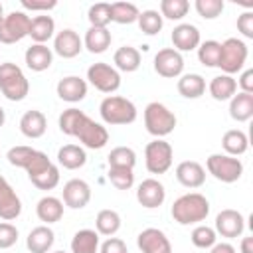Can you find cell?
Wrapping results in <instances>:
<instances>
[{
	"label": "cell",
	"instance_id": "6da1fadb",
	"mask_svg": "<svg viewBox=\"0 0 253 253\" xmlns=\"http://www.w3.org/2000/svg\"><path fill=\"white\" fill-rule=\"evenodd\" d=\"M59 130L67 136H75L85 148L91 150H99L109 142L107 128L75 107L65 109L59 115Z\"/></svg>",
	"mask_w": 253,
	"mask_h": 253
},
{
	"label": "cell",
	"instance_id": "7a4b0ae2",
	"mask_svg": "<svg viewBox=\"0 0 253 253\" xmlns=\"http://www.w3.org/2000/svg\"><path fill=\"white\" fill-rule=\"evenodd\" d=\"M172 217L176 223L180 225H190V223H200L208 217L210 213V202L206 196L198 194V192H190L180 196L170 210Z\"/></svg>",
	"mask_w": 253,
	"mask_h": 253
},
{
	"label": "cell",
	"instance_id": "3957f363",
	"mask_svg": "<svg viewBox=\"0 0 253 253\" xmlns=\"http://www.w3.org/2000/svg\"><path fill=\"white\" fill-rule=\"evenodd\" d=\"M101 119L107 125H130L136 121V107L130 99L121 95H109L99 105Z\"/></svg>",
	"mask_w": 253,
	"mask_h": 253
},
{
	"label": "cell",
	"instance_id": "277c9868",
	"mask_svg": "<svg viewBox=\"0 0 253 253\" xmlns=\"http://www.w3.org/2000/svg\"><path fill=\"white\" fill-rule=\"evenodd\" d=\"M0 91L8 101H24L30 93V83L24 71L12 63H0Z\"/></svg>",
	"mask_w": 253,
	"mask_h": 253
},
{
	"label": "cell",
	"instance_id": "5b68a950",
	"mask_svg": "<svg viewBox=\"0 0 253 253\" xmlns=\"http://www.w3.org/2000/svg\"><path fill=\"white\" fill-rule=\"evenodd\" d=\"M144 126L152 136L162 138L176 128V115L166 105L152 101L144 107Z\"/></svg>",
	"mask_w": 253,
	"mask_h": 253
},
{
	"label": "cell",
	"instance_id": "8992f818",
	"mask_svg": "<svg viewBox=\"0 0 253 253\" xmlns=\"http://www.w3.org/2000/svg\"><path fill=\"white\" fill-rule=\"evenodd\" d=\"M206 168L215 180L223 184H233L243 174V162L229 154H210L206 160Z\"/></svg>",
	"mask_w": 253,
	"mask_h": 253
},
{
	"label": "cell",
	"instance_id": "52a82bcc",
	"mask_svg": "<svg viewBox=\"0 0 253 253\" xmlns=\"http://www.w3.org/2000/svg\"><path fill=\"white\" fill-rule=\"evenodd\" d=\"M174 158L172 144L164 138H154L144 148V164L150 174H164L170 170Z\"/></svg>",
	"mask_w": 253,
	"mask_h": 253
},
{
	"label": "cell",
	"instance_id": "ba28073f",
	"mask_svg": "<svg viewBox=\"0 0 253 253\" xmlns=\"http://www.w3.org/2000/svg\"><path fill=\"white\" fill-rule=\"evenodd\" d=\"M245 61H247V45H245V42L239 40V38H227L221 43V55H219L217 67L225 75H233V73H239L243 69Z\"/></svg>",
	"mask_w": 253,
	"mask_h": 253
},
{
	"label": "cell",
	"instance_id": "9c48e42d",
	"mask_svg": "<svg viewBox=\"0 0 253 253\" xmlns=\"http://www.w3.org/2000/svg\"><path fill=\"white\" fill-rule=\"evenodd\" d=\"M30 24L32 18L26 12L22 10L10 12L0 20V43H16L24 40L30 34Z\"/></svg>",
	"mask_w": 253,
	"mask_h": 253
},
{
	"label": "cell",
	"instance_id": "30bf717a",
	"mask_svg": "<svg viewBox=\"0 0 253 253\" xmlns=\"http://www.w3.org/2000/svg\"><path fill=\"white\" fill-rule=\"evenodd\" d=\"M87 79L101 93H115L121 87V73L105 61L93 63L87 69Z\"/></svg>",
	"mask_w": 253,
	"mask_h": 253
},
{
	"label": "cell",
	"instance_id": "8fae6325",
	"mask_svg": "<svg viewBox=\"0 0 253 253\" xmlns=\"http://www.w3.org/2000/svg\"><path fill=\"white\" fill-rule=\"evenodd\" d=\"M154 71L160 77L174 79L180 77L184 71V57L174 47H164L154 55Z\"/></svg>",
	"mask_w": 253,
	"mask_h": 253
},
{
	"label": "cell",
	"instance_id": "7c38bea8",
	"mask_svg": "<svg viewBox=\"0 0 253 253\" xmlns=\"http://www.w3.org/2000/svg\"><path fill=\"white\" fill-rule=\"evenodd\" d=\"M215 233H219L221 237H227V239H233V237H239L245 229V217L241 215V211L237 210H221L217 215H215Z\"/></svg>",
	"mask_w": 253,
	"mask_h": 253
},
{
	"label": "cell",
	"instance_id": "4fadbf2b",
	"mask_svg": "<svg viewBox=\"0 0 253 253\" xmlns=\"http://www.w3.org/2000/svg\"><path fill=\"white\" fill-rule=\"evenodd\" d=\"M136 200H138V204L142 208L154 210V208H160L164 204L166 190H164L162 182H158L156 178H146L136 188Z\"/></svg>",
	"mask_w": 253,
	"mask_h": 253
},
{
	"label": "cell",
	"instance_id": "5bb4252c",
	"mask_svg": "<svg viewBox=\"0 0 253 253\" xmlns=\"http://www.w3.org/2000/svg\"><path fill=\"white\" fill-rule=\"evenodd\" d=\"M136 245L142 253H172L170 239L158 227H146L138 233Z\"/></svg>",
	"mask_w": 253,
	"mask_h": 253
},
{
	"label": "cell",
	"instance_id": "9a60e30c",
	"mask_svg": "<svg viewBox=\"0 0 253 253\" xmlns=\"http://www.w3.org/2000/svg\"><path fill=\"white\" fill-rule=\"evenodd\" d=\"M61 196H63V204L67 208L81 210L91 200V186L81 178H73V180L65 182L63 190H61Z\"/></svg>",
	"mask_w": 253,
	"mask_h": 253
},
{
	"label": "cell",
	"instance_id": "2e32d148",
	"mask_svg": "<svg viewBox=\"0 0 253 253\" xmlns=\"http://www.w3.org/2000/svg\"><path fill=\"white\" fill-rule=\"evenodd\" d=\"M83 49V40L79 38V34L71 28H65L61 32H57L55 40H53V51L63 57V59H71L77 57Z\"/></svg>",
	"mask_w": 253,
	"mask_h": 253
},
{
	"label": "cell",
	"instance_id": "e0dca14e",
	"mask_svg": "<svg viewBox=\"0 0 253 253\" xmlns=\"http://www.w3.org/2000/svg\"><path fill=\"white\" fill-rule=\"evenodd\" d=\"M22 213V202L8 180L0 174V217L4 221H12Z\"/></svg>",
	"mask_w": 253,
	"mask_h": 253
},
{
	"label": "cell",
	"instance_id": "ac0fdd59",
	"mask_svg": "<svg viewBox=\"0 0 253 253\" xmlns=\"http://www.w3.org/2000/svg\"><path fill=\"white\" fill-rule=\"evenodd\" d=\"M57 97L61 101H67V103H79L85 99L87 95V81L81 79L79 75H67L63 79H59L57 87Z\"/></svg>",
	"mask_w": 253,
	"mask_h": 253
},
{
	"label": "cell",
	"instance_id": "d6986e66",
	"mask_svg": "<svg viewBox=\"0 0 253 253\" xmlns=\"http://www.w3.org/2000/svg\"><path fill=\"white\" fill-rule=\"evenodd\" d=\"M170 38L176 51H192V49H198V45L202 43L200 30L194 24H178L172 30Z\"/></svg>",
	"mask_w": 253,
	"mask_h": 253
},
{
	"label": "cell",
	"instance_id": "ffe728a7",
	"mask_svg": "<svg viewBox=\"0 0 253 253\" xmlns=\"http://www.w3.org/2000/svg\"><path fill=\"white\" fill-rule=\"evenodd\" d=\"M176 180L184 188H200L206 182V170L196 160H184L176 166Z\"/></svg>",
	"mask_w": 253,
	"mask_h": 253
},
{
	"label": "cell",
	"instance_id": "44dd1931",
	"mask_svg": "<svg viewBox=\"0 0 253 253\" xmlns=\"http://www.w3.org/2000/svg\"><path fill=\"white\" fill-rule=\"evenodd\" d=\"M45 128H47V119L42 111L38 109H32V111H26L20 119V132L28 138H40L45 134Z\"/></svg>",
	"mask_w": 253,
	"mask_h": 253
},
{
	"label": "cell",
	"instance_id": "7402d4cb",
	"mask_svg": "<svg viewBox=\"0 0 253 253\" xmlns=\"http://www.w3.org/2000/svg\"><path fill=\"white\" fill-rule=\"evenodd\" d=\"M55 241V233L49 225H38L34 227L26 237V247L30 253H47Z\"/></svg>",
	"mask_w": 253,
	"mask_h": 253
},
{
	"label": "cell",
	"instance_id": "603a6c76",
	"mask_svg": "<svg viewBox=\"0 0 253 253\" xmlns=\"http://www.w3.org/2000/svg\"><path fill=\"white\" fill-rule=\"evenodd\" d=\"M24 59H26V65L32 69V71H45L49 69L51 61H53V53L51 49L45 45V43H32L26 53H24Z\"/></svg>",
	"mask_w": 253,
	"mask_h": 253
},
{
	"label": "cell",
	"instance_id": "cb8c5ba5",
	"mask_svg": "<svg viewBox=\"0 0 253 253\" xmlns=\"http://www.w3.org/2000/svg\"><path fill=\"white\" fill-rule=\"evenodd\" d=\"M36 213H38L40 221H43L45 225L55 223L63 217V202L55 196H43L36 204Z\"/></svg>",
	"mask_w": 253,
	"mask_h": 253
},
{
	"label": "cell",
	"instance_id": "d4e9b609",
	"mask_svg": "<svg viewBox=\"0 0 253 253\" xmlns=\"http://www.w3.org/2000/svg\"><path fill=\"white\" fill-rule=\"evenodd\" d=\"M229 117L237 123H247L253 117V95L251 93H235L229 99Z\"/></svg>",
	"mask_w": 253,
	"mask_h": 253
},
{
	"label": "cell",
	"instance_id": "484cf974",
	"mask_svg": "<svg viewBox=\"0 0 253 253\" xmlns=\"http://www.w3.org/2000/svg\"><path fill=\"white\" fill-rule=\"evenodd\" d=\"M57 162L67 168V170H77L81 166H85L87 162V152L83 146L79 144H63L57 150Z\"/></svg>",
	"mask_w": 253,
	"mask_h": 253
},
{
	"label": "cell",
	"instance_id": "4316f807",
	"mask_svg": "<svg viewBox=\"0 0 253 253\" xmlns=\"http://www.w3.org/2000/svg\"><path fill=\"white\" fill-rule=\"evenodd\" d=\"M113 61H115V69L117 71H125V73H132L140 67V51L132 45H121L115 55H113Z\"/></svg>",
	"mask_w": 253,
	"mask_h": 253
},
{
	"label": "cell",
	"instance_id": "83f0119b",
	"mask_svg": "<svg viewBox=\"0 0 253 253\" xmlns=\"http://www.w3.org/2000/svg\"><path fill=\"white\" fill-rule=\"evenodd\" d=\"M208 91L210 95L215 99V101H229L235 93H237V81L231 77V75H215L210 85H208Z\"/></svg>",
	"mask_w": 253,
	"mask_h": 253
},
{
	"label": "cell",
	"instance_id": "f1b7e54d",
	"mask_svg": "<svg viewBox=\"0 0 253 253\" xmlns=\"http://www.w3.org/2000/svg\"><path fill=\"white\" fill-rule=\"evenodd\" d=\"M221 146H223L225 154L237 158V156H241V154L247 152V148H249V138H247V134H245L243 130L231 128V130H225V132H223V136H221Z\"/></svg>",
	"mask_w": 253,
	"mask_h": 253
},
{
	"label": "cell",
	"instance_id": "f546056e",
	"mask_svg": "<svg viewBox=\"0 0 253 253\" xmlns=\"http://www.w3.org/2000/svg\"><path fill=\"white\" fill-rule=\"evenodd\" d=\"M178 93L186 99H198L206 93V79L200 73H186L178 79Z\"/></svg>",
	"mask_w": 253,
	"mask_h": 253
},
{
	"label": "cell",
	"instance_id": "4dcf8cb0",
	"mask_svg": "<svg viewBox=\"0 0 253 253\" xmlns=\"http://www.w3.org/2000/svg\"><path fill=\"white\" fill-rule=\"evenodd\" d=\"M53 32H55V22L51 16H36L32 18V24H30V38L36 42V43H45L49 38H53Z\"/></svg>",
	"mask_w": 253,
	"mask_h": 253
},
{
	"label": "cell",
	"instance_id": "1f68e13d",
	"mask_svg": "<svg viewBox=\"0 0 253 253\" xmlns=\"http://www.w3.org/2000/svg\"><path fill=\"white\" fill-rule=\"evenodd\" d=\"M99 233L95 229H79L71 239V253H97Z\"/></svg>",
	"mask_w": 253,
	"mask_h": 253
},
{
	"label": "cell",
	"instance_id": "d6a6232c",
	"mask_svg": "<svg viewBox=\"0 0 253 253\" xmlns=\"http://www.w3.org/2000/svg\"><path fill=\"white\" fill-rule=\"evenodd\" d=\"M111 32L107 28H89L85 32V40L83 45L91 51V53H103L107 51V47L111 45Z\"/></svg>",
	"mask_w": 253,
	"mask_h": 253
},
{
	"label": "cell",
	"instance_id": "836d02e7",
	"mask_svg": "<svg viewBox=\"0 0 253 253\" xmlns=\"http://www.w3.org/2000/svg\"><path fill=\"white\" fill-rule=\"evenodd\" d=\"M95 231L99 235H107V237H113L119 229H121V215L119 211L115 210H101L95 217Z\"/></svg>",
	"mask_w": 253,
	"mask_h": 253
},
{
	"label": "cell",
	"instance_id": "e575fe53",
	"mask_svg": "<svg viewBox=\"0 0 253 253\" xmlns=\"http://www.w3.org/2000/svg\"><path fill=\"white\" fill-rule=\"evenodd\" d=\"M107 160H109L111 168H130L132 170L136 164V152L130 146H115L109 152Z\"/></svg>",
	"mask_w": 253,
	"mask_h": 253
},
{
	"label": "cell",
	"instance_id": "d590c367",
	"mask_svg": "<svg viewBox=\"0 0 253 253\" xmlns=\"http://www.w3.org/2000/svg\"><path fill=\"white\" fill-rule=\"evenodd\" d=\"M138 8L132 2H113L111 4V22L132 24L138 20Z\"/></svg>",
	"mask_w": 253,
	"mask_h": 253
},
{
	"label": "cell",
	"instance_id": "8d00e7d4",
	"mask_svg": "<svg viewBox=\"0 0 253 253\" xmlns=\"http://www.w3.org/2000/svg\"><path fill=\"white\" fill-rule=\"evenodd\" d=\"M219 55H221V43L215 40H208L198 45V59L206 67H217Z\"/></svg>",
	"mask_w": 253,
	"mask_h": 253
},
{
	"label": "cell",
	"instance_id": "74e56055",
	"mask_svg": "<svg viewBox=\"0 0 253 253\" xmlns=\"http://www.w3.org/2000/svg\"><path fill=\"white\" fill-rule=\"evenodd\" d=\"M136 22H138L140 32L146 34V36H156V34H160L162 24H164V20H162V16H160L158 10H144V12H140Z\"/></svg>",
	"mask_w": 253,
	"mask_h": 253
},
{
	"label": "cell",
	"instance_id": "f35d334b",
	"mask_svg": "<svg viewBox=\"0 0 253 253\" xmlns=\"http://www.w3.org/2000/svg\"><path fill=\"white\" fill-rule=\"evenodd\" d=\"M190 10L188 0H162L160 2V16L168 20H182Z\"/></svg>",
	"mask_w": 253,
	"mask_h": 253
},
{
	"label": "cell",
	"instance_id": "ab89813d",
	"mask_svg": "<svg viewBox=\"0 0 253 253\" xmlns=\"http://www.w3.org/2000/svg\"><path fill=\"white\" fill-rule=\"evenodd\" d=\"M87 18H89L91 28H107L111 24V4L107 2L93 4L87 12Z\"/></svg>",
	"mask_w": 253,
	"mask_h": 253
},
{
	"label": "cell",
	"instance_id": "60d3db41",
	"mask_svg": "<svg viewBox=\"0 0 253 253\" xmlns=\"http://www.w3.org/2000/svg\"><path fill=\"white\" fill-rule=\"evenodd\" d=\"M36 148H32V146H12L10 150H8V154H6V158H8V162L12 164V166H16V168H28V164L32 162V158L36 156Z\"/></svg>",
	"mask_w": 253,
	"mask_h": 253
},
{
	"label": "cell",
	"instance_id": "b9f144b4",
	"mask_svg": "<svg viewBox=\"0 0 253 253\" xmlns=\"http://www.w3.org/2000/svg\"><path fill=\"white\" fill-rule=\"evenodd\" d=\"M190 239H192V243H194L198 249H210V247L215 243L217 233H215V229L210 227V225H196L194 231H192V235H190Z\"/></svg>",
	"mask_w": 253,
	"mask_h": 253
},
{
	"label": "cell",
	"instance_id": "7bdbcfd3",
	"mask_svg": "<svg viewBox=\"0 0 253 253\" xmlns=\"http://www.w3.org/2000/svg\"><path fill=\"white\" fill-rule=\"evenodd\" d=\"M30 182L38 188V190H53L57 184H59V168L55 166V164H51L45 172H42L40 176H34V178H30Z\"/></svg>",
	"mask_w": 253,
	"mask_h": 253
},
{
	"label": "cell",
	"instance_id": "ee69618b",
	"mask_svg": "<svg viewBox=\"0 0 253 253\" xmlns=\"http://www.w3.org/2000/svg\"><path fill=\"white\" fill-rule=\"evenodd\" d=\"M109 180L117 190H130L134 184V174L130 168H111L109 166Z\"/></svg>",
	"mask_w": 253,
	"mask_h": 253
},
{
	"label": "cell",
	"instance_id": "f6af8a7d",
	"mask_svg": "<svg viewBox=\"0 0 253 253\" xmlns=\"http://www.w3.org/2000/svg\"><path fill=\"white\" fill-rule=\"evenodd\" d=\"M223 0H196V12L204 20H215L223 12Z\"/></svg>",
	"mask_w": 253,
	"mask_h": 253
},
{
	"label": "cell",
	"instance_id": "bcb514c9",
	"mask_svg": "<svg viewBox=\"0 0 253 253\" xmlns=\"http://www.w3.org/2000/svg\"><path fill=\"white\" fill-rule=\"evenodd\" d=\"M18 241V227L10 221H0V249H10Z\"/></svg>",
	"mask_w": 253,
	"mask_h": 253
},
{
	"label": "cell",
	"instance_id": "7dc6e473",
	"mask_svg": "<svg viewBox=\"0 0 253 253\" xmlns=\"http://www.w3.org/2000/svg\"><path fill=\"white\" fill-rule=\"evenodd\" d=\"M237 30L241 32L243 38H247V40L253 38V12L251 10L237 16Z\"/></svg>",
	"mask_w": 253,
	"mask_h": 253
},
{
	"label": "cell",
	"instance_id": "c3c4849f",
	"mask_svg": "<svg viewBox=\"0 0 253 253\" xmlns=\"http://www.w3.org/2000/svg\"><path fill=\"white\" fill-rule=\"evenodd\" d=\"M99 253H128L126 249V243L119 237H107L101 247H99Z\"/></svg>",
	"mask_w": 253,
	"mask_h": 253
},
{
	"label": "cell",
	"instance_id": "681fc988",
	"mask_svg": "<svg viewBox=\"0 0 253 253\" xmlns=\"http://www.w3.org/2000/svg\"><path fill=\"white\" fill-rule=\"evenodd\" d=\"M20 4L24 10H32V12H40V10L47 12L57 6L55 0H20Z\"/></svg>",
	"mask_w": 253,
	"mask_h": 253
},
{
	"label": "cell",
	"instance_id": "f907efd6",
	"mask_svg": "<svg viewBox=\"0 0 253 253\" xmlns=\"http://www.w3.org/2000/svg\"><path fill=\"white\" fill-rule=\"evenodd\" d=\"M239 87H241V93H251L253 95V69H245L239 79H237Z\"/></svg>",
	"mask_w": 253,
	"mask_h": 253
},
{
	"label": "cell",
	"instance_id": "816d5d0a",
	"mask_svg": "<svg viewBox=\"0 0 253 253\" xmlns=\"http://www.w3.org/2000/svg\"><path fill=\"white\" fill-rule=\"evenodd\" d=\"M210 249H211L210 253H235V247H233L231 243H227V241H221V243H213Z\"/></svg>",
	"mask_w": 253,
	"mask_h": 253
},
{
	"label": "cell",
	"instance_id": "f5cc1de1",
	"mask_svg": "<svg viewBox=\"0 0 253 253\" xmlns=\"http://www.w3.org/2000/svg\"><path fill=\"white\" fill-rule=\"evenodd\" d=\"M241 253H253V237L241 239Z\"/></svg>",
	"mask_w": 253,
	"mask_h": 253
},
{
	"label": "cell",
	"instance_id": "db71d44e",
	"mask_svg": "<svg viewBox=\"0 0 253 253\" xmlns=\"http://www.w3.org/2000/svg\"><path fill=\"white\" fill-rule=\"evenodd\" d=\"M4 123H6V113H4V109L0 107V128L4 126Z\"/></svg>",
	"mask_w": 253,
	"mask_h": 253
},
{
	"label": "cell",
	"instance_id": "11a10c76",
	"mask_svg": "<svg viewBox=\"0 0 253 253\" xmlns=\"http://www.w3.org/2000/svg\"><path fill=\"white\" fill-rule=\"evenodd\" d=\"M4 18V8H2V4H0V20Z\"/></svg>",
	"mask_w": 253,
	"mask_h": 253
},
{
	"label": "cell",
	"instance_id": "9f6ffc18",
	"mask_svg": "<svg viewBox=\"0 0 253 253\" xmlns=\"http://www.w3.org/2000/svg\"><path fill=\"white\" fill-rule=\"evenodd\" d=\"M53 253H65V251H53Z\"/></svg>",
	"mask_w": 253,
	"mask_h": 253
}]
</instances>
